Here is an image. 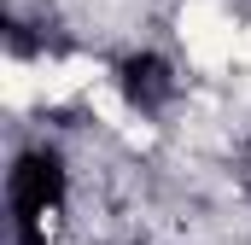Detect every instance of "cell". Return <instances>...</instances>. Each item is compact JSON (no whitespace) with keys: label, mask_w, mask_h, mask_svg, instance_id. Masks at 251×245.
I'll use <instances>...</instances> for the list:
<instances>
[{"label":"cell","mask_w":251,"mask_h":245,"mask_svg":"<svg viewBox=\"0 0 251 245\" xmlns=\"http://www.w3.org/2000/svg\"><path fill=\"white\" fill-rule=\"evenodd\" d=\"M181 47H187V59L199 70H228L234 53H240V29H234V18L222 12V0H187L181 6Z\"/></svg>","instance_id":"cell-1"},{"label":"cell","mask_w":251,"mask_h":245,"mask_svg":"<svg viewBox=\"0 0 251 245\" xmlns=\"http://www.w3.org/2000/svg\"><path fill=\"white\" fill-rule=\"evenodd\" d=\"M35 88H41V82H29V70H24V64H18V59L6 64V105H12V111H24Z\"/></svg>","instance_id":"cell-2"}]
</instances>
